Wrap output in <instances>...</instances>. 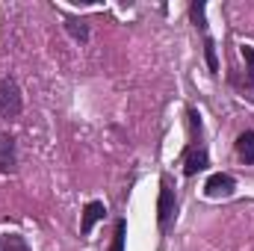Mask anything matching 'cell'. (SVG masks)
Returning a JSON list of instances; mask_svg holds the SVG:
<instances>
[{
  "mask_svg": "<svg viewBox=\"0 0 254 251\" xmlns=\"http://www.w3.org/2000/svg\"><path fill=\"white\" fill-rule=\"evenodd\" d=\"M21 110H24V98H21L18 83L12 77H3L0 80V116L3 119H15Z\"/></svg>",
  "mask_w": 254,
  "mask_h": 251,
  "instance_id": "obj_1",
  "label": "cell"
},
{
  "mask_svg": "<svg viewBox=\"0 0 254 251\" xmlns=\"http://www.w3.org/2000/svg\"><path fill=\"white\" fill-rule=\"evenodd\" d=\"M18 169V154H15V139L9 133H0V172L12 175Z\"/></svg>",
  "mask_w": 254,
  "mask_h": 251,
  "instance_id": "obj_4",
  "label": "cell"
},
{
  "mask_svg": "<svg viewBox=\"0 0 254 251\" xmlns=\"http://www.w3.org/2000/svg\"><path fill=\"white\" fill-rule=\"evenodd\" d=\"M0 249L3 251H30V246H27V240L21 234H6V237H0Z\"/></svg>",
  "mask_w": 254,
  "mask_h": 251,
  "instance_id": "obj_8",
  "label": "cell"
},
{
  "mask_svg": "<svg viewBox=\"0 0 254 251\" xmlns=\"http://www.w3.org/2000/svg\"><path fill=\"white\" fill-rule=\"evenodd\" d=\"M175 189L169 187V181H163L160 184V201H157V219H160V228L166 231L169 225H172V219H175Z\"/></svg>",
  "mask_w": 254,
  "mask_h": 251,
  "instance_id": "obj_2",
  "label": "cell"
},
{
  "mask_svg": "<svg viewBox=\"0 0 254 251\" xmlns=\"http://www.w3.org/2000/svg\"><path fill=\"white\" fill-rule=\"evenodd\" d=\"M65 30H68L77 42H89V30H86L83 21H77V18H65Z\"/></svg>",
  "mask_w": 254,
  "mask_h": 251,
  "instance_id": "obj_9",
  "label": "cell"
},
{
  "mask_svg": "<svg viewBox=\"0 0 254 251\" xmlns=\"http://www.w3.org/2000/svg\"><path fill=\"white\" fill-rule=\"evenodd\" d=\"M204 60H207V68L210 74H219V60H216V45L210 36H204Z\"/></svg>",
  "mask_w": 254,
  "mask_h": 251,
  "instance_id": "obj_10",
  "label": "cell"
},
{
  "mask_svg": "<svg viewBox=\"0 0 254 251\" xmlns=\"http://www.w3.org/2000/svg\"><path fill=\"white\" fill-rule=\"evenodd\" d=\"M201 169H207V148H204V145H192L190 151H187L184 175H187V178H192V175H198Z\"/></svg>",
  "mask_w": 254,
  "mask_h": 251,
  "instance_id": "obj_6",
  "label": "cell"
},
{
  "mask_svg": "<svg viewBox=\"0 0 254 251\" xmlns=\"http://www.w3.org/2000/svg\"><path fill=\"white\" fill-rule=\"evenodd\" d=\"M243 60H246V65H249V83H252V92H254V48H243Z\"/></svg>",
  "mask_w": 254,
  "mask_h": 251,
  "instance_id": "obj_12",
  "label": "cell"
},
{
  "mask_svg": "<svg viewBox=\"0 0 254 251\" xmlns=\"http://www.w3.org/2000/svg\"><path fill=\"white\" fill-rule=\"evenodd\" d=\"M104 216H107L104 201H89V204L83 207V222H80V231H83V234H92V228H95Z\"/></svg>",
  "mask_w": 254,
  "mask_h": 251,
  "instance_id": "obj_5",
  "label": "cell"
},
{
  "mask_svg": "<svg viewBox=\"0 0 254 251\" xmlns=\"http://www.w3.org/2000/svg\"><path fill=\"white\" fill-rule=\"evenodd\" d=\"M125 237H127V222L119 219V222H116V234H113V246H110V251H125Z\"/></svg>",
  "mask_w": 254,
  "mask_h": 251,
  "instance_id": "obj_11",
  "label": "cell"
},
{
  "mask_svg": "<svg viewBox=\"0 0 254 251\" xmlns=\"http://www.w3.org/2000/svg\"><path fill=\"white\" fill-rule=\"evenodd\" d=\"M237 154L246 166H254V130H246L237 136Z\"/></svg>",
  "mask_w": 254,
  "mask_h": 251,
  "instance_id": "obj_7",
  "label": "cell"
},
{
  "mask_svg": "<svg viewBox=\"0 0 254 251\" xmlns=\"http://www.w3.org/2000/svg\"><path fill=\"white\" fill-rule=\"evenodd\" d=\"M234 189H237L234 178L219 172V175H210V178H207V184H204V195H207V198H231Z\"/></svg>",
  "mask_w": 254,
  "mask_h": 251,
  "instance_id": "obj_3",
  "label": "cell"
},
{
  "mask_svg": "<svg viewBox=\"0 0 254 251\" xmlns=\"http://www.w3.org/2000/svg\"><path fill=\"white\" fill-rule=\"evenodd\" d=\"M192 18H195V24L204 30V36H207V21H204V3H192Z\"/></svg>",
  "mask_w": 254,
  "mask_h": 251,
  "instance_id": "obj_13",
  "label": "cell"
}]
</instances>
